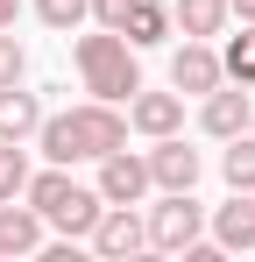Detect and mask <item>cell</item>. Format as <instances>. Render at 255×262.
Segmentation results:
<instances>
[{
	"label": "cell",
	"instance_id": "obj_15",
	"mask_svg": "<svg viewBox=\"0 0 255 262\" xmlns=\"http://www.w3.org/2000/svg\"><path fill=\"white\" fill-rule=\"evenodd\" d=\"M170 21H177V36H227V21H234V7L227 0H170Z\"/></svg>",
	"mask_w": 255,
	"mask_h": 262
},
{
	"label": "cell",
	"instance_id": "obj_21",
	"mask_svg": "<svg viewBox=\"0 0 255 262\" xmlns=\"http://www.w3.org/2000/svg\"><path fill=\"white\" fill-rule=\"evenodd\" d=\"M128 7H135V0H92V21H99V29H121Z\"/></svg>",
	"mask_w": 255,
	"mask_h": 262
},
{
	"label": "cell",
	"instance_id": "obj_10",
	"mask_svg": "<svg viewBox=\"0 0 255 262\" xmlns=\"http://www.w3.org/2000/svg\"><path fill=\"white\" fill-rule=\"evenodd\" d=\"M128 128L135 135H149V142H156V135H184V92L170 85V92H135V99H128Z\"/></svg>",
	"mask_w": 255,
	"mask_h": 262
},
{
	"label": "cell",
	"instance_id": "obj_5",
	"mask_svg": "<svg viewBox=\"0 0 255 262\" xmlns=\"http://www.w3.org/2000/svg\"><path fill=\"white\" fill-rule=\"evenodd\" d=\"M142 156H149V177H156V191H199V177H206V156H199L184 135H156Z\"/></svg>",
	"mask_w": 255,
	"mask_h": 262
},
{
	"label": "cell",
	"instance_id": "obj_4",
	"mask_svg": "<svg viewBox=\"0 0 255 262\" xmlns=\"http://www.w3.org/2000/svg\"><path fill=\"white\" fill-rule=\"evenodd\" d=\"M192 241H206V206L192 191H163L149 206V248L156 255H184Z\"/></svg>",
	"mask_w": 255,
	"mask_h": 262
},
{
	"label": "cell",
	"instance_id": "obj_9",
	"mask_svg": "<svg viewBox=\"0 0 255 262\" xmlns=\"http://www.w3.org/2000/svg\"><path fill=\"white\" fill-rule=\"evenodd\" d=\"M92 248H99L107 262L142 255V248H149V220L135 213V206H107V213H99V227H92Z\"/></svg>",
	"mask_w": 255,
	"mask_h": 262
},
{
	"label": "cell",
	"instance_id": "obj_13",
	"mask_svg": "<svg viewBox=\"0 0 255 262\" xmlns=\"http://www.w3.org/2000/svg\"><path fill=\"white\" fill-rule=\"evenodd\" d=\"M42 92H22V85H0V142H36L42 128Z\"/></svg>",
	"mask_w": 255,
	"mask_h": 262
},
{
	"label": "cell",
	"instance_id": "obj_19",
	"mask_svg": "<svg viewBox=\"0 0 255 262\" xmlns=\"http://www.w3.org/2000/svg\"><path fill=\"white\" fill-rule=\"evenodd\" d=\"M85 14H92V0H36V21H42V29H57V36H71Z\"/></svg>",
	"mask_w": 255,
	"mask_h": 262
},
{
	"label": "cell",
	"instance_id": "obj_22",
	"mask_svg": "<svg viewBox=\"0 0 255 262\" xmlns=\"http://www.w3.org/2000/svg\"><path fill=\"white\" fill-rule=\"evenodd\" d=\"M14 14H22V0H0V29H14Z\"/></svg>",
	"mask_w": 255,
	"mask_h": 262
},
{
	"label": "cell",
	"instance_id": "obj_17",
	"mask_svg": "<svg viewBox=\"0 0 255 262\" xmlns=\"http://www.w3.org/2000/svg\"><path fill=\"white\" fill-rule=\"evenodd\" d=\"M220 64H227V78H234V85H255V21H241V36H227Z\"/></svg>",
	"mask_w": 255,
	"mask_h": 262
},
{
	"label": "cell",
	"instance_id": "obj_6",
	"mask_svg": "<svg viewBox=\"0 0 255 262\" xmlns=\"http://www.w3.org/2000/svg\"><path fill=\"white\" fill-rule=\"evenodd\" d=\"M170 85L184 92V99H206L213 85H227V64H220V50L206 36H184V43L170 50Z\"/></svg>",
	"mask_w": 255,
	"mask_h": 262
},
{
	"label": "cell",
	"instance_id": "obj_14",
	"mask_svg": "<svg viewBox=\"0 0 255 262\" xmlns=\"http://www.w3.org/2000/svg\"><path fill=\"white\" fill-rule=\"evenodd\" d=\"M121 36H128L135 50L170 43V36H177V21H170V0H135V7H128V21H121Z\"/></svg>",
	"mask_w": 255,
	"mask_h": 262
},
{
	"label": "cell",
	"instance_id": "obj_3",
	"mask_svg": "<svg viewBox=\"0 0 255 262\" xmlns=\"http://www.w3.org/2000/svg\"><path fill=\"white\" fill-rule=\"evenodd\" d=\"M71 64H78V78L92 99H114L128 106L135 92H142V50L128 43L121 29H99V36H78L71 43Z\"/></svg>",
	"mask_w": 255,
	"mask_h": 262
},
{
	"label": "cell",
	"instance_id": "obj_20",
	"mask_svg": "<svg viewBox=\"0 0 255 262\" xmlns=\"http://www.w3.org/2000/svg\"><path fill=\"white\" fill-rule=\"evenodd\" d=\"M22 71H29V50L14 43V29H0V85H22Z\"/></svg>",
	"mask_w": 255,
	"mask_h": 262
},
{
	"label": "cell",
	"instance_id": "obj_8",
	"mask_svg": "<svg viewBox=\"0 0 255 262\" xmlns=\"http://www.w3.org/2000/svg\"><path fill=\"white\" fill-rule=\"evenodd\" d=\"M199 128L213 135V142H227V135H241V128H255V85H213L206 92V106H199Z\"/></svg>",
	"mask_w": 255,
	"mask_h": 262
},
{
	"label": "cell",
	"instance_id": "obj_2",
	"mask_svg": "<svg viewBox=\"0 0 255 262\" xmlns=\"http://www.w3.org/2000/svg\"><path fill=\"white\" fill-rule=\"evenodd\" d=\"M42 220H50V234H64V241H92V227L107 213V199H99V184H78L71 163H50V170L29 177V191H22Z\"/></svg>",
	"mask_w": 255,
	"mask_h": 262
},
{
	"label": "cell",
	"instance_id": "obj_23",
	"mask_svg": "<svg viewBox=\"0 0 255 262\" xmlns=\"http://www.w3.org/2000/svg\"><path fill=\"white\" fill-rule=\"evenodd\" d=\"M227 7H234V14H241V21H255V0H227Z\"/></svg>",
	"mask_w": 255,
	"mask_h": 262
},
{
	"label": "cell",
	"instance_id": "obj_12",
	"mask_svg": "<svg viewBox=\"0 0 255 262\" xmlns=\"http://www.w3.org/2000/svg\"><path fill=\"white\" fill-rule=\"evenodd\" d=\"M42 241H50V220L22 199H0V255H42Z\"/></svg>",
	"mask_w": 255,
	"mask_h": 262
},
{
	"label": "cell",
	"instance_id": "obj_18",
	"mask_svg": "<svg viewBox=\"0 0 255 262\" xmlns=\"http://www.w3.org/2000/svg\"><path fill=\"white\" fill-rule=\"evenodd\" d=\"M29 156H22V142H0V199H22L29 191Z\"/></svg>",
	"mask_w": 255,
	"mask_h": 262
},
{
	"label": "cell",
	"instance_id": "obj_1",
	"mask_svg": "<svg viewBox=\"0 0 255 262\" xmlns=\"http://www.w3.org/2000/svg\"><path fill=\"white\" fill-rule=\"evenodd\" d=\"M36 149L50 156V163H99V156L128 149V114L114 106V99H78V106H57V114H42Z\"/></svg>",
	"mask_w": 255,
	"mask_h": 262
},
{
	"label": "cell",
	"instance_id": "obj_7",
	"mask_svg": "<svg viewBox=\"0 0 255 262\" xmlns=\"http://www.w3.org/2000/svg\"><path fill=\"white\" fill-rule=\"evenodd\" d=\"M99 199L107 206H142L149 191H156V177H149V156H135V149H114V156H99Z\"/></svg>",
	"mask_w": 255,
	"mask_h": 262
},
{
	"label": "cell",
	"instance_id": "obj_11",
	"mask_svg": "<svg viewBox=\"0 0 255 262\" xmlns=\"http://www.w3.org/2000/svg\"><path fill=\"white\" fill-rule=\"evenodd\" d=\"M206 234L227 248V255H255V191H234L227 206L206 213Z\"/></svg>",
	"mask_w": 255,
	"mask_h": 262
},
{
	"label": "cell",
	"instance_id": "obj_16",
	"mask_svg": "<svg viewBox=\"0 0 255 262\" xmlns=\"http://www.w3.org/2000/svg\"><path fill=\"white\" fill-rule=\"evenodd\" d=\"M220 177H227V191H255V128L227 135V149H220Z\"/></svg>",
	"mask_w": 255,
	"mask_h": 262
}]
</instances>
